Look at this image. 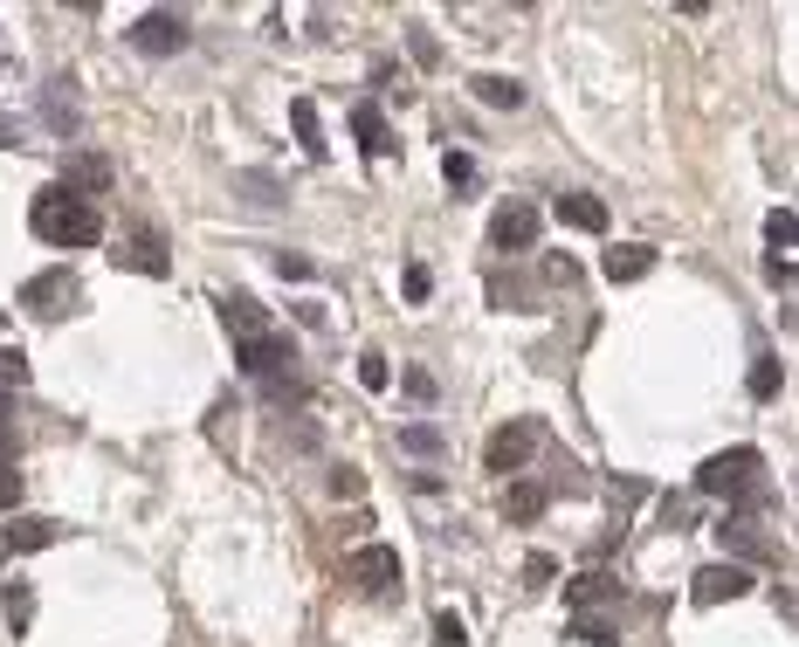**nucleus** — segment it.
Here are the masks:
<instances>
[{"mask_svg":"<svg viewBox=\"0 0 799 647\" xmlns=\"http://www.w3.org/2000/svg\"><path fill=\"white\" fill-rule=\"evenodd\" d=\"M0 421H8V393H0Z\"/></svg>","mask_w":799,"mask_h":647,"instance_id":"obj_38","label":"nucleus"},{"mask_svg":"<svg viewBox=\"0 0 799 647\" xmlns=\"http://www.w3.org/2000/svg\"><path fill=\"white\" fill-rule=\"evenodd\" d=\"M358 386H366V393H386V386H393V366H386V352H366V358H358Z\"/></svg>","mask_w":799,"mask_h":647,"instance_id":"obj_27","label":"nucleus"},{"mask_svg":"<svg viewBox=\"0 0 799 647\" xmlns=\"http://www.w3.org/2000/svg\"><path fill=\"white\" fill-rule=\"evenodd\" d=\"M648 269H655V248H648V242H613V248L600 255V276H607V282H641Z\"/></svg>","mask_w":799,"mask_h":647,"instance_id":"obj_12","label":"nucleus"},{"mask_svg":"<svg viewBox=\"0 0 799 647\" xmlns=\"http://www.w3.org/2000/svg\"><path fill=\"white\" fill-rule=\"evenodd\" d=\"M393 442H400L407 455H421V461H434V455L448 448V434H442V427H428V421H407V427L393 434Z\"/></svg>","mask_w":799,"mask_h":647,"instance_id":"obj_23","label":"nucleus"},{"mask_svg":"<svg viewBox=\"0 0 799 647\" xmlns=\"http://www.w3.org/2000/svg\"><path fill=\"white\" fill-rule=\"evenodd\" d=\"M0 145H21V124L14 118H0Z\"/></svg>","mask_w":799,"mask_h":647,"instance_id":"obj_37","label":"nucleus"},{"mask_svg":"<svg viewBox=\"0 0 799 647\" xmlns=\"http://www.w3.org/2000/svg\"><path fill=\"white\" fill-rule=\"evenodd\" d=\"M434 647H469V627H462V613H434Z\"/></svg>","mask_w":799,"mask_h":647,"instance_id":"obj_32","label":"nucleus"},{"mask_svg":"<svg viewBox=\"0 0 799 647\" xmlns=\"http://www.w3.org/2000/svg\"><path fill=\"white\" fill-rule=\"evenodd\" d=\"M235 358H242V372L276 379L282 366H297V338H290V331H255V338L235 345Z\"/></svg>","mask_w":799,"mask_h":647,"instance_id":"obj_5","label":"nucleus"},{"mask_svg":"<svg viewBox=\"0 0 799 647\" xmlns=\"http://www.w3.org/2000/svg\"><path fill=\"white\" fill-rule=\"evenodd\" d=\"M290 132H297V145L311 152V159H324V152H331V145H324V124H318V103H311V97H290Z\"/></svg>","mask_w":799,"mask_h":647,"instance_id":"obj_18","label":"nucleus"},{"mask_svg":"<svg viewBox=\"0 0 799 647\" xmlns=\"http://www.w3.org/2000/svg\"><path fill=\"white\" fill-rule=\"evenodd\" d=\"M565 600H573L579 613H592V606H607V600H621V579H613V572H579L573 585H565Z\"/></svg>","mask_w":799,"mask_h":647,"instance_id":"obj_17","label":"nucleus"},{"mask_svg":"<svg viewBox=\"0 0 799 647\" xmlns=\"http://www.w3.org/2000/svg\"><path fill=\"white\" fill-rule=\"evenodd\" d=\"M744 592H752V572H744V565H703V572L689 579L696 606H724V600H744Z\"/></svg>","mask_w":799,"mask_h":647,"instance_id":"obj_9","label":"nucleus"},{"mask_svg":"<svg viewBox=\"0 0 799 647\" xmlns=\"http://www.w3.org/2000/svg\"><path fill=\"white\" fill-rule=\"evenodd\" d=\"M221 324L235 331V345H242V338H255V331H263V303H255L248 290H235V297H221Z\"/></svg>","mask_w":799,"mask_h":647,"instance_id":"obj_19","label":"nucleus"},{"mask_svg":"<svg viewBox=\"0 0 799 647\" xmlns=\"http://www.w3.org/2000/svg\"><path fill=\"white\" fill-rule=\"evenodd\" d=\"M21 386H29V358L8 345V352H0V393H21Z\"/></svg>","mask_w":799,"mask_h":647,"instance_id":"obj_31","label":"nucleus"},{"mask_svg":"<svg viewBox=\"0 0 799 647\" xmlns=\"http://www.w3.org/2000/svg\"><path fill=\"white\" fill-rule=\"evenodd\" d=\"M545 497H552L545 482H531V476H518V482L503 489V516H510V524H537V516H545Z\"/></svg>","mask_w":799,"mask_h":647,"instance_id":"obj_13","label":"nucleus"},{"mask_svg":"<svg viewBox=\"0 0 799 647\" xmlns=\"http://www.w3.org/2000/svg\"><path fill=\"white\" fill-rule=\"evenodd\" d=\"M124 263H132L138 276H173V263H166V248H159V235H152V227H138V235H132Z\"/></svg>","mask_w":799,"mask_h":647,"instance_id":"obj_20","label":"nucleus"},{"mask_svg":"<svg viewBox=\"0 0 799 647\" xmlns=\"http://www.w3.org/2000/svg\"><path fill=\"white\" fill-rule=\"evenodd\" d=\"M552 214H558L565 227H579V235H600V227H607V207L592 200V193H558Z\"/></svg>","mask_w":799,"mask_h":647,"instance_id":"obj_14","label":"nucleus"},{"mask_svg":"<svg viewBox=\"0 0 799 647\" xmlns=\"http://www.w3.org/2000/svg\"><path fill=\"white\" fill-rule=\"evenodd\" d=\"M42 124H48V132H63V138L84 132V111H76L69 83H48V90H42Z\"/></svg>","mask_w":799,"mask_h":647,"instance_id":"obj_15","label":"nucleus"},{"mask_svg":"<svg viewBox=\"0 0 799 647\" xmlns=\"http://www.w3.org/2000/svg\"><path fill=\"white\" fill-rule=\"evenodd\" d=\"M63 193H76V200L111 193V159H104V152H69V159H63Z\"/></svg>","mask_w":799,"mask_h":647,"instance_id":"obj_10","label":"nucleus"},{"mask_svg":"<svg viewBox=\"0 0 799 647\" xmlns=\"http://www.w3.org/2000/svg\"><path fill=\"white\" fill-rule=\"evenodd\" d=\"M792 235H799L792 207H772V214H765V242H772V255H786V248H792Z\"/></svg>","mask_w":799,"mask_h":647,"instance_id":"obj_26","label":"nucleus"},{"mask_svg":"<svg viewBox=\"0 0 799 647\" xmlns=\"http://www.w3.org/2000/svg\"><path fill=\"white\" fill-rule=\"evenodd\" d=\"M63 303H76V276L69 269H42L21 282V310L29 317H63Z\"/></svg>","mask_w":799,"mask_h":647,"instance_id":"obj_8","label":"nucleus"},{"mask_svg":"<svg viewBox=\"0 0 799 647\" xmlns=\"http://www.w3.org/2000/svg\"><path fill=\"white\" fill-rule=\"evenodd\" d=\"M400 290H407V303H428V297H434V276H428V269L414 263V269L400 276Z\"/></svg>","mask_w":799,"mask_h":647,"instance_id":"obj_34","label":"nucleus"},{"mask_svg":"<svg viewBox=\"0 0 799 647\" xmlns=\"http://www.w3.org/2000/svg\"><path fill=\"white\" fill-rule=\"evenodd\" d=\"M331 497H345V503H352V497H366V476H358L352 461H339V469H331Z\"/></svg>","mask_w":799,"mask_h":647,"instance_id":"obj_33","label":"nucleus"},{"mask_svg":"<svg viewBox=\"0 0 799 647\" xmlns=\"http://www.w3.org/2000/svg\"><path fill=\"white\" fill-rule=\"evenodd\" d=\"M29 227H35V242H48V248H97V242H104V207L76 200L63 187H42L35 207H29Z\"/></svg>","mask_w":799,"mask_h":647,"instance_id":"obj_1","label":"nucleus"},{"mask_svg":"<svg viewBox=\"0 0 799 647\" xmlns=\"http://www.w3.org/2000/svg\"><path fill=\"white\" fill-rule=\"evenodd\" d=\"M779 386H786V366H779V358H758V366H752V400H779Z\"/></svg>","mask_w":799,"mask_h":647,"instance_id":"obj_25","label":"nucleus"},{"mask_svg":"<svg viewBox=\"0 0 799 647\" xmlns=\"http://www.w3.org/2000/svg\"><path fill=\"white\" fill-rule=\"evenodd\" d=\"M269 263H276V276H282V282H311V276H318V263H311V255H297V248L269 255Z\"/></svg>","mask_w":799,"mask_h":647,"instance_id":"obj_29","label":"nucleus"},{"mask_svg":"<svg viewBox=\"0 0 799 647\" xmlns=\"http://www.w3.org/2000/svg\"><path fill=\"white\" fill-rule=\"evenodd\" d=\"M124 42H132L138 56H179V48L193 42V21L173 14V8H152V14L132 21V35H124Z\"/></svg>","mask_w":799,"mask_h":647,"instance_id":"obj_3","label":"nucleus"},{"mask_svg":"<svg viewBox=\"0 0 799 647\" xmlns=\"http://www.w3.org/2000/svg\"><path fill=\"white\" fill-rule=\"evenodd\" d=\"M442 179L469 193V187H476V159H469V152H442Z\"/></svg>","mask_w":799,"mask_h":647,"instance_id":"obj_30","label":"nucleus"},{"mask_svg":"<svg viewBox=\"0 0 799 647\" xmlns=\"http://www.w3.org/2000/svg\"><path fill=\"white\" fill-rule=\"evenodd\" d=\"M400 386H407V400H421V406L434 400V372H421V366H407V372H400Z\"/></svg>","mask_w":799,"mask_h":647,"instance_id":"obj_35","label":"nucleus"},{"mask_svg":"<svg viewBox=\"0 0 799 647\" xmlns=\"http://www.w3.org/2000/svg\"><path fill=\"white\" fill-rule=\"evenodd\" d=\"M573 640H586V647H613V640H621V627H613L607 613H579V620H573Z\"/></svg>","mask_w":799,"mask_h":647,"instance_id":"obj_24","label":"nucleus"},{"mask_svg":"<svg viewBox=\"0 0 799 647\" xmlns=\"http://www.w3.org/2000/svg\"><path fill=\"white\" fill-rule=\"evenodd\" d=\"M758 476H765V455H758V448H724V455H710L703 469H696V497L737 503L744 489H758Z\"/></svg>","mask_w":799,"mask_h":647,"instance_id":"obj_2","label":"nucleus"},{"mask_svg":"<svg viewBox=\"0 0 799 647\" xmlns=\"http://www.w3.org/2000/svg\"><path fill=\"white\" fill-rule=\"evenodd\" d=\"M469 90L489 103V111H518V103H524V83H518V76H476Z\"/></svg>","mask_w":799,"mask_h":647,"instance_id":"obj_22","label":"nucleus"},{"mask_svg":"<svg viewBox=\"0 0 799 647\" xmlns=\"http://www.w3.org/2000/svg\"><path fill=\"white\" fill-rule=\"evenodd\" d=\"M14 510H21V476L0 461V516H14Z\"/></svg>","mask_w":799,"mask_h":647,"instance_id":"obj_36","label":"nucleus"},{"mask_svg":"<svg viewBox=\"0 0 799 647\" xmlns=\"http://www.w3.org/2000/svg\"><path fill=\"white\" fill-rule=\"evenodd\" d=\"M0 324H8V310H0Z\"/></svg>","mask_w":799,"mask_h":647,"instance_id":"obj_39","label":"nucleus"},{"mask_svg":"<svg viewBox=\"0 0 799 647\" xmlns=\"http://www.w3.org/2000/svg\"><path fill=\"white\" fill-rule=\"evenodd\" d=\"M345 579H352L358 592H393V585H400V558H393V545H358V551L345 558Z\"/></svg>","mask_w":799,"mask_h":647,"instance_id":"obj_7","label":"nucleus"},{"mask_svg":"<svg viewBox=\"0 0 799 647\" xmlns=\"http://www.w3.org/2000/svg\"><path fill=\"white\" fill-rule=\"evenodd\" d=\"M235 187H242V193H248L255 207H276V200H282V187H276L269 172H235Z\"/></svg>","mask_w":799,"mask_h":647,"instance_id":"obj_28","label":"nucleus"},{"mask_svg":"<svg viewBox=\"0 0 799 647\" xmlns=\"http://www.w3.org/2000/svg\"><path fill=\"white\" fill-rule=\"evenodd\" d=\"M537 442H545V427H537V421H503L497 434H489V448H482L489 476H518L524 461L537 455Z\"/></svg>","mask_w":799,"mask_h":647,"instance_id":"obj_4","label":"nucleus"},{"mask_svg":"<svg viewBox=\"0 0 799 647\" xmlns=\"http://www.w3.org/2000/svg\"><path fill=\"white\" fill-rule=\"evenodd\" d=\"M537 227H545V214H537L531 200H503L497 214H489V242H497L503 255H518V248L537 242Z\"/></svg>","mask_w":799,"mask_h":647,"instance_id":"obj_6","label":"nucleus"},{"mask_svg":"<svg viewBox=\"0 0 799 647\" xmlns=\"http://www.w3.org/2000/svg\"><path fill=\"white\" fill-rule=\"evenodd\" d=\"M0 606H8V627H14V634L35 627V585H29V579H8V585H0Z\"/></svg>","mask_w":799,"mask_h":647,"instance_id":"obj_21","label":"nucleus"},{"mask_svg":"<svg viewBox=\"0 0 799 647\" xmlns=\"http://www.w3.org/2000/svg\"><path fill=\"white\" fill-rule=\"evenodd\" d=\"M63 537L56 516H8V531H0V545H8L14 558H29V551H48Z\"/></svg>","mask_w":799,"mask_h":647,"instance_id":"obj_11","label":"nucleus"},{"mask_svg":"<svg viewBox=\"0 0 799 647\" xmlns=\"http://www.w3.org/2000/svg\"><path fill=\"white\" fill-rule=\"evenodd\" d=\"M352 138L373 152V159H386L393 152V132H386V118H379V103H352Z\"/></svg>","mask_w":799,"mask_h":647,"instance_id":"obj_16","label":"nucleus"}]
</instances>
